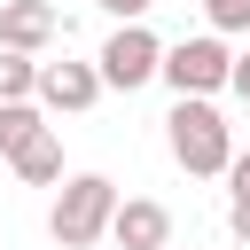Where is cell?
<instances>
[{"mask_svg": "<svg viewBox=\"0 0 250 250\" xmlns=\"http://www.w3.org/2000/svg\"><path fill=\"white\" fill-rule=\"evenodd\" d=\"M94 102H102V70H94V62H39V109L78 117V109H94Z\"/></svg>", "mask_w": 250, "mask_h": 250, "instance_id": "8992f818", "label": "cell"}, {"mask_svg": "<svg viewBox=\"0 0 250 250\" xmlns=\"http://www.w3.org/2000/svg\"><path fill=\"white\" fill-rule=\"evenodd\" d=\"M109 242H117V250H172V211H164L156 195H117Z\"/></svg>", "mask_w": 250, "mask_h": 250, "instance_id": "5b68a950", "label": "cell"}, {"mask_svg": "<svg viewBox=\"0 0 250 250\" xmlns=\"http://www.w3.org/2000/svg\"><path fill=\"white\" fill-rule=\"evenodd\" d=\"M39 133H47L39 102H0V156H23V148H31Z\"/></svg>", "mask_w": 250, "mask_h": 250, "instance_id": "ba28073f", "label": "cell"}, {"mask_svg": "<svg viewBox=\"0 0 250 250\" xmlns=\"http://www.w3.org/2000/svg\"><path fill=\"white\" fill-rule=\"evenodd\" d=\"M227 94H234V102H250V47L234 55V70H227Z\"/></svg>", "mask_w": 250, "mask_h": 250, "instance_id": "7c38bea8", "label": "cell"}, {"mask_svg": "<svg viewBox=\"0 0 250 250\" xmlns=\"http://www.w3.org/2000/svg\"><path fill=\"white\" fill-rule=\"evenodd\" d=\"M0 8H8V0H0Z\"/></svg>", "mask_w": 250, "mask_h": 250, "instance_id": "e0dca14e", "label": "cell"}, {"mask_svg": "<svg viewBox=\"0 0 250 250\" xmlns=\"http://www.w3.org/2000/svg\"><path fill=\"white\" fill-rule=\"evenodd\" d=\"M203 23L227 39V31H250V0H203Z\"/></svg>", "mask_w": 250, "mask_h": 250, "instance_id": "8fae6325", "label": "cell"}, {"mask_svg": "<svg viewBox=\"0 0 250 250\" xmlns=\"http://www.w3.org/2000/svg\"><path fill=\"white\" fill-rule=\"evenodd\" d=\"M227 70H234V47L219 39V31H195V39H180V47H164V86L180 94V102H211L219 86H227Z\"/></svg>", "mask_w": 250, "mask_h": 250, "instance_id": "3957f363", "label": "cell"}, {"mask_svg": "<svg viewBox=\"0 0 250 250\" xmlns=\"http://www.w3.org/2000/svg\"><path fill=\"white\" fill-rule=\"evenodd\" d=\"M0 102H39V62L0 47Z\"/></svg>", "mask_w": 250, "mask_h": 250, "instance_id": "30bf717a", "label": "cell"}, {"mask_svg": "<svg viewBox=\"0 0 250 250\" xmlns=\"http://www.w3.org/2000/svg\"><path fill=\"white\" fill-rule=\"evenodd\" d=\"M94 8H109V16H117V23H141V16H148V8H156V0H94Z\"/></svg>", "mask_w": 250, "mask_h": 250, "instance_id": "4fadbf2b", "label": "cell"}, {"mask_svg": "<svg viewBox=\"0 0 250 250\" xmlns=\"http://www.w3.org/2000/svg\"><path fill=\"white\" fill-rule=\"evenodd\" d=\"M94 70H102V86H117V94H133V86H148V78L164 70V39H156L148 23H117V31L102 39V55H94Z\"/></svg>", "mask_w": 250, "mask_h": 250, "instance_id": "277c9868", "label": "cell"}, {"mask_svg": "<svg viewBox=\"0 0 250 250\" xmlns=\"http://www.w3.org/2000/svg\"><path fill=\"white\" fill-rule=\"evenodd\" d=\"M109 219H117V180L70 172L62 195H55V211H47V234H55L62 250H94V242L109 234Z\"/></svg>", "mask_w": 250, "mask_h": 250, "instance_id": "7a4b0ae2", "label": "cell"}, {"mask_svg": "<svg viewBox=\"0 0 250 250\" xmlns=\"http://www.w3.org/2000/svg\"><path fill=\"white\" fill-rule=\"evenodd\" d=\"M227 180H234V195H250V156H234V164H227Z\"/></svg>", "mask_w": 250, "mask_h": 250, "instance_id": "9a60e30c", "label": "cell"}, {"mask_svg": "<svg viewBox=\"0 0 250 250\" xmlns=\"http://www.w3.org/2000/svg\"><path fill=\"white\" fill-rule=\"evenodd\" d=\"M227 227H234V242H250V195H234V203H227Z\"/></svg>", "mask_w": 250, "mask_h": 250, "instance_id": "5bb4252c", "label": "cell"}, {"mask_svg": "<svg viewBox=\"0 0 250 250\" xmlns=\"http://www.w3.org/2000/svg\"><path fill=\"white\" fill-rule=\"evenodd\" d=\"M164 141H172V164H180V172H195V180H211V172H227V164H234V125H227L211 102H172Z\"/></svg>", "mask_w": 250, "mask_h": 250, "instance_id": "6da1fadb", "label": "cell"}, {"mask_svg": "<svg viewBox=\"0 0 250 250\" xmlns=\"http://www.w3.org/2000/svg\"><path fill=\"white\" fill-rule=\"evenodd\" d=\"M55 31H62V16H55L47 0H8V8H0V47H8V55H39Z\"/></svg>", "mask_w": 250, "mask_h": 250, "instance_id": "52a82bcc", "label": "cell"}, {"mask_svg": "<svg viewBox=\"0 0 250 250\" xmlns=\"http://www.w3.org/2000/svg\"><path fill=\"white\" fill-rule=\"evenodd\" d=\"M8 164H16V180H31V188H55V180H62V141H55V133H39V141H31L23 156H8Z\"/></svg>", "mask_w": 250, "mask_h": 250, "instance_id": "9c48e42d", "label": "cell"}, {"mask_svg": "<svg viewBox=\"0 0 250 250\" xmlns=\"http://www.w3.org/2000/svg\"><path fill=\"white\" fill-rule=\"evenodd\" d=\"M172 250H180V242H172Z\"/></svg>", "mask_w": 250, "mask_h": 250, "instance_id": "2e32d148", "label": "cell"}]
</instances>
